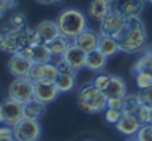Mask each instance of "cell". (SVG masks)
<instances>
[{
  "mask_svg": "<svg viewBox=\"0 0 152 141\" xmlns=\"http://www.w3.org/2000/svg\"><path fill=\"white\" fill-rule=\"evenodd\" d=\"M119 51L122 53H139L145 48L148 42V33L145 29V24L139 18L127 20V26L122 32V35L116 39Z\"/></svg>",
  "mask_w": 152,
  "mask_h": 141,
  "instance_id": "6da1fadb",
  "label": "cell"
},
{
  "mask_svg": "<svg viewBox=\"0 0 152 141\" xmlns=\"http://www.w3.org/2000/svg\"><path fill=\"white\" fill-rule=\"evenodd\" d=\"M57 27L60 35L69 41H75L84 30H87V17L82 11L76 8H66L57 17Z\"/></svg>",
  "mask_w": 152,
  "mask_h": 141,
  "instance_id": "7a4b0ae2",
  "label": "cell"
},
{
  "mask_svg": "<svg viewBox=\"0 0 152 141\" xmlns=\"http://www.w3.org/2000/svg\"><path fill=\"white\" fill-rule=\"evenodd\" d=\"M76 104L87 114H99L107 108V98L104 93L97 90L91 83V84H85L78 92Z\"/></svg>",
  "mask_w": 152,
  "mask_h": 141,
  "instance_id": "3957f363",
  "label": "cell"
},
{
  "mask_svg": "<svg viewBox=\"0 0 152 141\" xmlns=\"http://www.w3.org/2000/svg\"><path fill=\"white\" fill-rule=\"evenodd\" d=\"M8 98L23 105L34 99V84L30 78H15L8 87Z\"/></svg>",
  "mask_w": 152,
  "mask_h": 141,
  "instance_id": "277c9868",
  "label": "cell"
},
{
  "mask_svg": "<svg viewBox=\"0 0 152 141\" xmlns=\"http://www.w3.org/2000/svg\"><path fill=\"white\" fill-rule=\"evenodd\" d=\"M12 131L15 141H39L42 137V125L39 120L23 119L12 128Z\"/></svg>",
  "mask_w": 152,
  "mask_h": 141,
  "instance_id": "5b68a950",
  "label": "cell"
},
{
  "mask_svg": "<svg viewBox=\"0 0 152 141\" xmlns=\"http://www.w3.org/2000/svg\"><path fill=\"white\" fill-rule=\"evenodd\" d=\"M127 26V20H124L121 17V14L113 9L106 18H103L100 21V35H104V36H112L115 39H118L124 29Z\"/></svg>",
  "mask_w": 152,
  "mask_h": 141,
  "instance_id": "8992f818",
  "label": "cell"
},
{
  "mask_svg": "<svg viewBox=\"0 0 152 141\" xmlns=\"http://www.w3.org/2000/svg\"><path fill=\"white\" fill-rule=\"evenodd\" d=\"M85 62H87V54L73 42H70V45L67 47L64 54L61 56V63L66 65L67 68L73 69L75 72L85 69Z\"/></svg>",
  "mask_w": 152,
  "mask_h": 141,
  "instance_id": "52a82bcc",
  "label": "cell"
},
{
  "mask_svg": "<svg viewBox=\"0 0 152 141\" xmlns=\"http://www.w3.org/2000/svg\"><path fill=\"white\" fill-rule=\"evenodd\" d=\"M33 84H34V101L42 105L52 104L60 95L55 83L52 81H36Z\"/></svg>",
  "mask_w": 152,
  "mask_h": 141,
  "instance_id": "ba28073f",
  "label": "cell"
},
{
  "mask_svg": "<svg viewBox=\"0 0 152 141\" xmlns=\"http://www.w3.org/2000/svg\"><path fill=\"white\" fill-rule=\"evenodd\" d=\"M0 104H2L3 116H5V123L3 125L14 128L17 123H20L24 119V105L23 104H20L17 101H12L11 98H6Z\"/></svg>",
  "mask_w": 152,
  "mask_h": 141,
  "instance_id": "9c48e42d",
  "label": "cell"
},
{
  "mask_svg": "<svg viewBox=\"0 0 152 141\" xmlns=\"http://www.w3.org/2000/svg\"><path fill=\"white\" fill-rule=\"evenodd\" d=\"M58 77V66L51 63H43V65H33L31 70L28 74V78L36 83V81H52L55 83Z\"/></svg>",
  "mask_w": 152,
  "mask_h": 141,
  "instance_id": "30bf717a",
  "label": "cell"
},
{
  "mask_svg": "<svg viewBox=\"0 0 152 141\" xmlns=\"http://www.w3.org/2000/svg\"><path fill=\"white\" fill-rule=\"evenodd\" d=\"M58 66V77L55 80V86L60 93H69L75 89L76 86V72L73 69L67 68L61 62L57 65Z\"/></svg>",
  "mask_w": 152,
  "mask_h": 141,
  "instance_id": "8fae6325",
  "label": "cell"
},
{
  "mask_svg": "<svg viewBox=\"0 0 152 141\" xmlns=\"http://www.w3.org/2000/svg\"><path fill=\"white\" fill-rule=\"evenodd\" d=\"M24 57H27L33 65H43V63H51L52 56L49 53V50L46 48L45 44H37V45H31V47H26L23 48L20 53Z\"/></svg>",
  "mask_w": 152,
  "mask_h": 141,
  "instance_id": "7c38bea8",
  "label": "cell"
},
{
  "mask_svg": "<svg viewBox=\"0 0 152 141\" xmlns=\"http://www.w3.org/2000/svg\"><path fill=\"white\" fill-rule=\"evenodd\" d=\"M31 66L33 63L21 56V54H14L8 63V68H9V72L15 77V78H28V74L31 70Z\"/></svg>",
  "mask_w": 152,
  "mask_h": 141,
  "instance_id": "4fadbf2b",
  "label": "cell"
},
{
  "mask_svg": "<svg viewBox=\"0 0 152 141\" xmlns=\"http://www.w3.org/2000/svg\"><path fill=\"white\" fill-rule=\"evenodd\" d=\"M99 39H100L99 33H96L91 29H87L73 41V44L78 45L85 54H90V53L99 50Z\"/></svg>",
  "mask_w": 152,
  "mask_h": 141,
  "instance_id": "5bb4252c",
  "label": "cell"
},
{
  "mask_svg": "<svg viewBox=\"0 0 152 141\" xmlns=\"http://www.w3.org/2000/svg\"><path fill=\"white\" fill-rule=\"evenodd\" d=\"M34 35L37 38V41L40 44H48L49 41H52L54 38H57L60 35L58 32V27H57V23L55 21H49V20H45L42 23H39L34 29Z\"/></svg>",
  "mask_w": 152,
  "mask_h": 141,
  "instance_id": "9a60e30c",
  "label": "cell"
},
{
  "mask_svg": "<svg viewBox=\"0 0 152 141\" xmlns=\"http://www.w3.org/2000/svg\"><path fill=\"white\" fill-rule=\"evenodd\" d=\"M143 3H145V0H122L119 6L116 8V11L121 14V17L124 20L139 18V15L143 9Z\"/></svg>",
  "mask_w": 152,
  "mask_h": 141,
  "instance_id": "2e32d148",
  "label": "cell"
},
{
  "mask_svg": "<svg viewBox=\"0 0 152 141\" xmlns=\"http://www.w3.org/2000/svg\"><path fill=\"white\" fill-rule=\"evenodd\" d=\"M140 122L137 120V117L134 114H124L121 117V120L115 125L116 131L125 137H136L137 131L140 129Z\"/></svg>",
  "mask_w": 152,
  "mask_h": 141,
  "instance_id": "e0dca14e",
  "label": "cell"
},
{
  "mask_svg": "<svg viewBox=\"0 0 152 141\" xmlns=\"http://www.w3.org/2000/svg\"><path fill=\"white\" fill-rule=\"evenodd\" d=\"M106 98L107 99H112V98H116V99H122L127 96V84L125 81L118 77V75H110V83H109V87L107 90L104 92Z\"/></svg>",
  "mask_w": 152,
  "mask_h": 141,
  "instance_id": "ac0fdd59",
  "label": "cell"
},
{
  "mask_svg": "<svg viewBox=\"0 0 152 141\" xmlns=\"http://www.w3.org/2000/svg\"><path fill=\"white\" fill-rule=\"evenodd\" d=\"M112 11H113L112 3L106 2V0H93L90 3V8H88L90 17L97 20V21H102L103 18H106Z\"/></svg>",
  "mask_w": 152,
  "mask_h": 141,
  "instance_id": "d6986e66",
  "label": "cell"
},
{
  "mask_svg": "<svg viewBox=\"0 0 152 141\" xmlns=\"http://www.w3.org/2000/svg\"><path fill=\"white\" fill-rule=\"evenodd\" d=\"M107 63V57L100 53L99 50L87 54V62H85V69L91 70V72H102V70L106 68Z\"/></svg>",
  "mask_w": 152,
  "mask_h": 141,
  "instance_id": "ffe728a7",
  "label": "cell"
},
{
  "mask_svg": "<svg viewBox=\"0 0 152 141\" xmlns=\"http://www.w3.org/2000/svg\"><path fill=\"white\" fill-rule=\"evenodd\" d=\"M99 51L103 53L106 57H112L115 56L118 51H119V47H118V41L112 36H104V35H100V39H99Z\"/></svg>",
  "mask_w": 152,
  "mask_h": 141,
  "instance_id": "44dd1931",
  "label": "cell"
},
{
  "mask_svg": "<svg viewBox=\"0 0 152 141\" xmlns=\"http://www.w3.org/2000/svg\"><path fill=\"white\" fill-rule=\"evenodd\" d=\"M45 45H46V48L49 50V53H51L52 57H54V56L61 57V56L64 54V51L67 50V47L70 45V41L66 39L63 35H58L57 38H54L52 41H49V42L45 44Z\"/></svg>",
  "mask_w": 152,
  "mask_h": 141,
  "instance_id": "7402d4cb",
  "label": "cell"
},
{
  "mask_svg": "<svg viewBox=\"0 0 152 141\" xmlns=\"http://www.w3.org/2000/svg\"><path fill=\"white\" fill-rule=\"evenodd\" d=\"M45 113V105L36 102L34 99L24 105V119L28 120H39Z\"/></svg>",
  "mask_w": 152,
  "mask_h": 141,
  "instance_id": "603a6c76",
  "label": "cell"
},
{
  "mask_svg": "<svg viewBox=\"0 0 152 141\" xmlns=\"http://www.w3.org/2000/svg\"><path fill=\"white\" fill-rule=\"evenodd\" d=\"M136 72H151L152 74V51L145 53L137 63L134 65V74Z\"/></svg>",
  "mask_w": 152,
  "mask_h": 141,
  "instance_id": "cb8c5ba5",
  "label": "cell"
},
{
  "mask_svg": "<svg viewBox=\"0 0 152 141\" xmlns=\"http://www.w3.org/2000/svg\"><path fill=\"white\" fill-rule=\"evenodd\" d=\"M134 116L137 117V120L140 122V125H146V123H151V117H152V110L145 105V104H140L137 107V110L134 111Z\"/></svg>",
  "mask_w": 152,
  "mask_h": 141,
  "instance_id": "d4e9b609",
  "label": "cell"
},
{
  "mask_svg": "<svg viewBox=\"0 0 152 141\" xmlns=\"http://www.w3.org/2000/svg\"><path fill=\"white\" fill-rule=\"evenodd\" d=\"M136 86L140 90H145L152 86V74L151 72H136Z\"/></svg>",
  "mask_w": 152,
  "mask_h": 141,
  "instance_id": "484cf974",
  "label": "cell"
},
{
  "mask_svg": "<svg viewBox=\"0 0 152 141\" xmlns=\"http://www.w3.org/2000/svg\"><path fill=\"white\" fill-rule=\"evenodd\" d=\"M109 83H110V75H109V74H100V75H97L96 80L93 81V86H94L97 90H100L102 93H104V92L107 90V87H109Z\"/></svg>",
  "mask_w": 152,
  "mask_h": 141,
  "instance_id": "4316f807",
  "label": "cell"
},
{
  "mask_svg": "<svg viewBox=\"0 0 152 141\" xmlns=\"http://www.w3.org/2000/svg\"><path fill=\"white\" fill-rule=\"evenodd\" d=\"M122 116H124V111L122 110H113V108H106L104 110V119L110 125H116L121 120Z\"/></svg>",
  "mask_w": 152,
  "mask_h": 141,
  "instance_id": "83f0119b",
  "label": "cell"
},
{
  "mask_svg": "<svg viewBox=\"0 0 152 141\" xmlns=\"http://www.w3.org/2000/svg\"><path fill=\"white\" fill-rule=\"evenodd\" d=\"M136 138L139 141H152V123L142 125L136 134Z\"/></svg>",
  "mask_w": 152,
  "mask_h": 141,
  "instance_id": "f1b7e54d",
  "label": "cell"
},
{
  "mask_svg": "<svg viewBox=\"0 0 152 141\" xmlns=\"http://www.w3.org/2000/svg\"><path fill=\"white\" fill-rule=\"evenodd\" d=\"M0 141H15L14 140V131L11 126L0 125Z\"/></svg>",
  "mask_w": 152,
  "mask_h": 141,
  "instance_id": "f546056e",
  "label": "cell"
},
{
  "mask_svg": "<svg viewBox=\"0 0 152 141\" xmlns=\"http://www.w3.org/2000/svg\"><path fill=\"white\" fill-rule=\"evenodd\" d=\"M139 98H140L142 104L148 105V107L152 110V86H151V87H148V89H145V90H140Z\"/></svg>",
  "mask_w": 152,
  "mask_h": 141,
  "instance_id": "4dcf8cb0",
  "label": "cell"
},
{
  "mask_svg": "<svg viewBox=\"0 0 152 141\" xmlns=\"http://www.w3.org/2000/svg\"><path fill=\"white\" fill-rule=\"evenodd\" d=\"M122 105H124V98H122V99H116V98L107 99V108H113V110H122Z\"/></svg>",
  "mask_w": 152,
  "mask_h": 141,
  "instance_id": "1f68e13d",
  "label": "cell"
},
{
  "mask_svg": "<svg viewBox=\"0 0 152 141\" xmlns=\"http://www.w3.org/2000/svg\"><path fill=\"white\" fill-rule=\"evenodd\" d=\"M15 5H17V0H0V12L3 14L5 11L12 9Z\"/></svg>",
  "mask_w": 152,
  "mask_h": 141,
  "instance_id": "d6a6232c",
  "label": "cell"
},
{
  "mask_svg": "<svg viewBox=\"0 0 152 141\" xmlns=\"http://www.w3.org/2000/svg\"><path fill=\"white\" fill-rule=\"evenodd\" d=\"M36 3L39 5H45V6H51V5H57V3H61L63 0H34Z\"/></svg>",
  "mask_w": 152,
  "mask_h": 141,
  "instance_id": "836d02e7",
  "label": "cell"
},
{
  "mask_svg": "<svg viewBox=\"0 0 152 141\" xmlns=\"http://www.w3.org/2000/svg\"><path fill=\"white\" fill-rule=\"evenodd\" d=\"M5 123V116H3V108H2V104H0V125Z\"/></svg>",
  "mask_w": 152,
  "mask_h": 141,
  "instance_id": "e575fe53",
  "label": "cell"
},
{
  "mask_svg": "<svg viewBox=\"0 0 152 141\" xmlns=\"http://www.w3.org/2000/svg\"><path fill=\"white\" fill-rule=\"evenodd\" d=\"M125 141H139V140H137L136 137H128V138H127Z\"/></svg>",
  "mask_w": 152,
  "mask_h": 141,
  "instance_id": "d590c367",
  "label": "cell"
},
{
  "mask_svg": "<svg viewBox=\"0 0 152 141\" xmlns=\"http://www.w3.org/2000/svg\"><path fill=\"white\" fill-rule=\"evenodd\" d=\"M106 2H109V3H113V2H115V0H106Z\"/></svg>",
  "mask_w": 152,
  "mask_h": 141,
  "instance_id": "8d00e7d4",
  "label": "cell"
},
{
  "mask_svg": "<svg viewBox=\"0 0 152 141\" xmlns=\"http://www.w3.org/2000/svg\"><path fill=\"white\" fill-rule=\"evenodd\" d=\"M145 2H148V3H152V0H145Z\"/></svg>",
  "mask_w": 152,
  "mask_h": 141,
  "instance_id": "74e56055",
  "label": "cell"
},
{
  "mask_svg": "<svg viewBox=\"0 0 152 141\" xmlns=\"http://www.w3.org/2000/svg\"><path fill=\"white\" fill-rule=\"evenodd\" d=\"M85 141H90V140H85Z\"/></svg>",
  "mask_w": 152,
  "mask_h": 141,
  "instance_id": "f35d334b",
  "label": "cell"
}]
</instances>
